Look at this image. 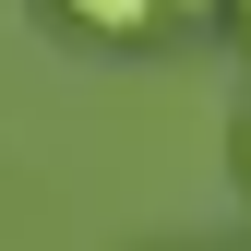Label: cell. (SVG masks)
Here are the masks:
<instances>
[{"label": "cell", "mask_w": 251, "mask_h": 251, "mask_svg": "<svg viewBox=\"0 0 251 251\" xmlns=\"http://www.w3.org/2000/svg\"><path fill=\"white\" fill-rule=\"evenodd\" d=\"M227 12H239V36H251V0H227Z\"/></svg>", "instance_id": "3"}, {"label": "cell", "mask_w": 251, "mask_h": 251, "mask_svg": "<svg viewBox=\"0 0 251 251\" xmlns=\"http://www.w3.org/2000/svg\"><path fill=\"white\" fill-rule=\"evenodd\" d=\"M168 12H215V0H168Z\"/></svg>", "instance_id": "2"}, {"label": "cell", "mask_w": 251, "mask_h": 251, "mask_svg": "<svg viewBox=\"0 0 251 251\" xmlns=\"http://www.w3.org/2000/svg\"><path fill=\"white\" fill-rule=\"evenodd\" d=\"M239 168H251V120H239Z\"/></svg>", "instance_id": "4"}, {"label": "cell", "mask_w": 251, "mask_h": 251, "mask_svg": "<svg viewBox=\"0 0 251 251\" xmlns=\"http://www.w3.org/2000/svg\"><path fill=\"white\" fill-rule=\"evenodd\" d=\"M60 12H72V24H96V36H144L168 0H60Z\"/></svg>", "instance_id": "1"}]
</instances>
